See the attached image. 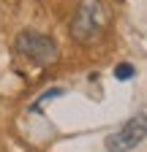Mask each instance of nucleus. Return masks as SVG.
Returning a JSON list of instances; mask_svg holds the SVG:
<instances>
[{
	"instance_id": "f257e3e1",
	"label": "nucleus",
	"mask_w": 147,
	"mask_h": 152,
	"mask_svg": "<svg viewBox=\"0 0 147 152\" xmlns=\"http://www.w3.org/2000/svg\"><path fill=\"white\" fill-rule=\"evenodd\" d=\"M104 25H106V8L101 0H79L68 30L76 44H93L101 38Z\"/></svg>"
},
{
	"instance_id": "f03ea898",
	"label": "nucleus",
	"mask_w": 147,
	"mask_h": 152,
	"mask_svg": "<svg viewBox=\"0 0 147 152\" xmlns=\"http://www.w3.org/2000/svg\"><path fill=\"white\" fill-rule=\"evenodd\" d=\"M14 52L27 57L35 65H49V63L57 60V44H54V38L46 35V33H38V30H22L14 38Z\"/></svg>"
},
{
	"instance_id": "7ed1b4c3",
	"label": "nucleus",
	"mask_w": 147,
	"mask_h": 152,
	"mask_svg": "<svg viewBox=\"0 0 147 152\" xmlns=\"http://www.w3.org/2000/svg\"><path fill=\"white\" fill-rule=\"evenodd\" d=\"M147 139V114L139 111L128 122H123L115 133L106 136V149L109 152H131Z\"/></svg>"
},
{
	"instance_id": "20e7f679",
	"label": "nucleus",
	"mask_w": 147,
	"mask_h": 152,
	"mask_svg": "<svg viewBox=\"0 0 147 152\" xmlns=\"http://www.w3.org/2000/svg\"><path fill=\"white\" fill-rule=\"evenodd\" d=\"M63 92H65L63 87H52V90H46V92H41V95H38V101H35V103H30V111H38V109H41L44 103H49L52 98H60V95H63Z\"/></svg>"
},
{
	"instance_id": "39448f33",
	"label": "nucleus",
	"mask_w": 147,
	"mask_h": 152,
	"mask_svg": "<svg viewBox=\"0 0 147 152\" xmlns=\"http://www.w3.org/2000/svg\"><path fill=\"white\" fill-rule=\"evenodd\" d=\"M134 73H136V68H134L131 63H120V65L115 68V76H117L120 82H128V79L134 76Z\"/></svg>"
}]
</instances>
